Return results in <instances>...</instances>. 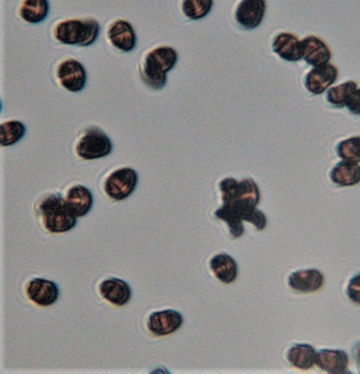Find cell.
<instances>
[{
    "label": "cell",
    "mask_w": 360,
    "mask_h": 374,
    "mask_svg": "<svg viewBox=\"0 0 360 374\" xmlns=\"http://www.w3.org/2000/svg\"><path fill=\"white\" fill-rule=\"evenodd\" d=\"M139 181L136 171L131 167H121L110 171L102 182V192L112 201L128 198L136 189Z\"/></svg>",
    "instance_id": "5"
},
{
    "label": "cell",
    "mask_w": 360,
    "mask_h": 374,
    "mask_svg": "<svg viewBox=\"0 0 360 374\" xmlns=\"http://www.w3.org/2000/svg\"><path fill=\"white\" fill-rule=\"evenodd\" d=\"M223 205L214 212L216 218L224 221L233 238L245 232L243 221L252 223L257 230H263L267 224L265 215L256 206L260 200L257 185L250 178L238 182L226 178L219 183Z\"/></svg>",
    "instance_id": "1"
},
{
    "label": "cell",
    "mask_w": 360,
    "mask_h": 374,
    "mask_svg": "<svg viewBox=\"0 0 360 374\" xmlns=\"http://www.w3.org/2000/svg\"><path fill=\"white\" fill-rule=\"evenodd\" d=\"M176 51L169 46H160L146 56L140 69L143 81L153 89L162 88L167 81V73L177 61Z\"/></svg>",
    "instance_id": "3"
},
{
    "label": "cell",
    "mask_w": 360,
    "mask_h": 374,
    "mask_svg": "<svg viewBox=\"0 0 360 374\" xmlns=\"http://www.w3.org/2000/svg\"><path fill=\"white\" fill-rule=\"evenodd\" d=\"M265 11V1L245 0L238 5L236 9V19L243 27L252 29L261 23Z\"/></svg>",
    "instance_id": "13"
},
{
    "label": "cell",
    "mask_w": 360,
    "mask_h": 374,
    "mask_svg": "<svg viewBox=\"0 0 360 374\" xmlns=\"http://www.w3.org/2000/svg\"><path fill=\"white\" fill-rule=\"evenodd\" d=\"M337 154L343 160L360 161V136L340 141L336 146Z\"/></svg>",
    "instance_id": "25"
},
{
    "label": "cell",
    "mask_w": 360,
    "mask_h": 374,
    "mask_svg": "<svg viewBox=\"0 0 360 374\" xmlns=\"http://www.w3.org/2000/svg\"><path fill=\"white\" fill-rule=\"evenodd\" d=\"M356 88V82L347 81L339 86L330 88L327 92V100L336 107H343L346 106L349 98Z\"/></svg>",
    "instance_id": "24"
},
{
    "label": "cell",
    "mask_w": 360,
    "mask_h": 374,
    "mask_svg": "<svg viewBox=\"0 0 360 374\" xmlns=\"http://www.w3.org/2000/svg\"><path fill=\"white\" fill-rule=\"evenodd\" d=\"M346 107L348 110L356 115H360V88L356 89L349 98Z\"/></svg>",
    "instance_id": "28"
},
{
    "label": "cell",
    "mask_w": 360,
    "mask_h": 374,
    "mask_svg": "<svg viewBox=\"0 0 360 374\" xmlns=\"http://www.w3.org/2000/svg\"><path fill=\"white\" fill-rule=\"evenodd\" d=\"M315 363L329 373H343L346 372L349 359L342 349H323L316 353Z\"/></svg>",
    "instance_id": "17"
},
{
    "label": "cell",
    "mask_w": 360,
    "mask_h": 374,
    "mask_svg": "<svg viewBox=\"0 0 360 374\" xmlns=\"http://www.w3.org/2000/svg\"><path fill=\"white\" fill-rule=\"evenodd\" d=\"M108 36L111 44L123 52H129L136 46V33L131 25L125 20L114 21L108 28Z\"/></svg>",
    "instance_id": "14"
},
{
    "label": "cell",
    "mask_w": 360,
    "mask_h": 374,
    "mask_svg": "<svg viewBox=\"0 0 360 374\" xmlns=\"http://www.w3.org/2000/svg\"><path fill=\"white\" fill-rule=\"evenodd\" d=\"M324 276L316 269H301L292 272L288 279L289 286L301 293H312L323 285Z\"/></svg>",
    "instance_id": "15"
},
{
    "label": "cell",
    "mask_w": 360,
    "mask_h": 374,
    "mask_svg": "<svg viewBox=\"0 0 360 374\" xmlns=\"http://www.w3.org/2000/svg\"><path fill=\"white\" fill-rule=\"evenodd\" d=\"M215 276L224 283H231L238 276V265L229 255L222 253L215 255L210 262Z\"/></svg>",
    "instance_id": "20"
},
{
    "label": "cell",
    "mask_w": 360,
    "mask_h": 374,
    "mask_svg": "<svg viewBox=\"0 0 360 374\" xmlns=\"http://www.w3.org/2000/svg\"><path fill=\"white\" fill-rule=\"evenodd\" d=\"M316 352L309 344L300 343L292 346L287 353L288 361L295 367L307 370L315 363Z\"/></svg>",
    "instance_id": "21"
},
{
    "label": "cell",
    "mask_w": 360,
    "mask_h": 374,
    "mask_svg": "<svg viewBox=\"0 0 360 374\" xmlns=\"http://www.w3.org/2000/svg\"><path fill=\"white\" fill-rule=\"evenodd\" d=\"M301 51L302 58L314 67L327 64L331 58V52L327 44L312 35L301 41Z\"/></svg>",
    "instance_id": "12"
},
{
    "label": "cell",
    "mask_w": 360,
    "mask_h": 374,
    "mask_svg": "<svg viewBox=\"0 0 360 374\" xmlns=\"http://www.w3.org/2000/svg\"><path fill=\"white\" fill-rule=\"evenodd\" d=\"M346 294L352 302L360 305V272L349 279Z\"/></svg>",
    "instance_id": "27"
},
{
    "label": "cell",
    "mask_w": 360,
    "mask_h": 374,
    "mask_svg": "<svg viewBox=\"0 0 360 374\" xmlns=\"http://www.w3.org/2000/svg\"><path fill=\"white\" fill-rule=\"evenodd\" d=\"M112 144L110 138L99 128H86L77 140L75 151L83 160H94L110 154Z\"/></svg>",
    "instance_id": "6"
},
{
    "label": "cell",
    "mask_w": 360,
    "mask_h": 374,
    "mask_svg": "<svg viewBox=\"0 0 360 374\" xmlns=\"http://www.w3.org/2000/svg\"><path fill=\"white\" fill-rule=\"evenodd\" d=\"M36 215L49 232L59 234L73 229L77 218L68 208L58 192H50L41 195L34 204Z\"/></svg>",
    "instance_id": "2"
},
{
    "label": "cell",
    "mask_w": 360,
    "mask_h": 374,
    "mask_svg": "<svg viewBox=\"0 0 360 374\" xmlns=\"http://www.w3.org/2000/svg\"><path fill=\"white\" fill-rule=\"evenodd\" d=\"M183 316L174 309H164L150 314L147 326L156 336H165L176 331L183 323Z\"/></svg>",
    "instance_id": "8"
},
{
    "label": "cell",
    "mask_w": 360,
    "mask_h": 374,
    "mask_svg": "<svg viewBox=\"0 0 360 374\" xmlns=\"http://www.w3.org/2000/svg\"><path fill=\"white\" fill-rule=\"evenodd\" d=\"M272 48L276 54L287 61L295 62L302 58L301 41L292 34L282 32L278 34Z\"/></svg>",
    "instance_id": "18"
},
{
    "label": "cell",
    "mask_w": 360,
    "mask_h": 374,
    "mask_svg": "<svg viewBox=\"0 0 360 374\" xmlns=\"http://www.w3.org/2000/svg\"><path fill=\"white\" fill-rule=\"evenodd\" d=\"M99 31V23L94 18L69 19L58 22L53 34L62 44L88 46L96 41Z\"/></svg>",
    "instance_id": "4"
},
{
    "label": "cell",
    "mask_w": 360,
    "mask_h": 374,
    "mask_svg": "<svg viewBox=\"0 0 360 374\" xmlns=\"http://www.w3.org/2000/svg\"><path fill=\"white\" fill-rule=\"evenodd\" d=\"M26 293L31 301L39 306L47 307L58 300L59 288L52 281L43 278H34L30 281Z\"/></svg>",
    "instance_id": "9"
},
{
    "label": "cell",
    "mask_w": 360,
    "mask_h": 374,
    "mask_svg": "<svg viewBox=\"0 0 360 374\" xmlns=\"http://www.w3.org/2000/svg\"><path fill=\"white\" fill-rule=\"evenodd\" d=\"M338 74L337 68L330 63L315 67L306 75L305 87L312 94H321L335 83Z\"/></svg>",
    "instance_id": "10"
},
{
    "label": "cell",
    "mask_w": 360,
    "mask_h": 374,
    "mask_svg": "<svg viewBox=\"0 0 360 374\" xmlns=\"http://www.w3.org/2000/svg\"><path fill=\"white\" fill-rule=\"evenodd\" d=\"M330 180L340 187L353 186L360 182V166L356 162L343 160L330 171Z\"/></svg>",
    "instance_id": "19"
},
{
    "label": "cell",
    "mask_w": 360,
    "mask_h": 374,
    "mask_svg": "<svg viewBox=\"0 0 360 374\" xmlns=\"http://www.w3.org/2000/svg\"><path fill=\"white\" fill-rule=\"evenodd\" d=\"M57 77L60 85L70 92L82 91L86 81L84 66L75 59L66 60L58 65Z\"/></svg>",
    "instance_id": "7"
},
{
    "label": "cell",
    "mask_w": 360,
    "mask_h": 374,
    "mask_svg": "<svg viewBox=\"0 0 360 374\" xmlns=\"http://www.w3.org/2000/svg\"><path fill=\"white\" fill-rule=\"evenodd\" d=\"M212 6L211 0H186L183 2L182 9L188 18L198 20L207 15Z\"/></svg>",
    "instance_id": "26"
},
{
    "label": "cell",
    "mask_w": 360,
    "mask_h": 374,
    "mask_svg": "<svg viewBox=\"0 0 360 374\" xmlns=\"http://www.w3.org/2000/svg\"><path fill=\"white\" fill-rule=\"evenodd\" d=\"M63 198L68 208L76 218L86 215L93 206L94 198L91 192L80 184L70 186Z\"/></svg>",
    "instance_id": "11"
},
{
    "label": "cell",
    "mask_w": 360,
    "mask_h": 374,
    "mask_svg": "<svg viewBox=\"0 0 360 374\" xmlns=\"http://www.w3.org/2000/svg\"><path fill=\"white\" fill-rule=\"evenodd\" d=\"M26 128L21 121L10 120L0 125V144L2 147L13 145L21 140Z\"/></svg>",
    "instance_id": "23"
},
{
    "label": "cell",
    "mask_w": 360,
    "mask_h": 374,
    "mask_svg": "<svg viewBox=\"0 0 360 374\" xmlns=\"http://www.w3.org/2000/svg\"><path fill=\"white\" fill-rule=\"evenodd\" d=\"M98 288L104 299L117 306L126 305L131 296L129 285L125 281L116 277H109L103 280Z\"/></svg>",
    "instance_id": "16"
},
{
    "label": "cell",
    "mask_w": 360,
    "mask_h": 374,
    "mask_svg": "<svg viewBox=\"0 0 360 374\" xmlns=\"http://www.w3.org/2000/svg\"><path fill=\"white\" fill-rule=\"evenodd\" d=\"M49 4L46 0H25L22 1L19 13L23 20L37 24L43 21L47 16Z\"/></svg>",
    "instance_id": "22"
}]
</instances>
